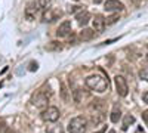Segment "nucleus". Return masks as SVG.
Wrapping results in <instances>:
<instances>
[{
    "mask_svg": "<svg viewBox=\"0 0 148 133\" xmlns=\"http://www.w3.org/2000/svg\"><path fill=\"white\" fill-rule=\"evenodd\" d=\"M6 133H18V132H16V130H10V129H8Z\"/></svg>",
    "mask_w": 148,
    "mask_h": 133,
    "instance_id": "obj_29",
    "label": "nucleus"
},
{
    "mask_svg": "<svg viewBox=\"0 0 148 133\" xmlns=\"http://www.w3.org/2000/svg\"><path fill=\"white\" fill-rule=\"evenodd\" d=\"M84 83H86V86H88L90 90H95L98 93H102V92H105V90L110 89L108 78L104 77V76H101V74H92L89 77H86Z\"/></svg>",
    "mask_w": 148,
    "mask_h": 133,
    "instance_id": "obj_1",
    "label": "nucleus"
},
{
    "mask_svg": "<svg viewBox=\"0 0 148 133\" xmlns=\"http://www.w3.org/2000/svg\"><path fill=\"white\" fill-rule=\"evenodd\" d=\"M120 117H121V113H120V110H117V108H114V110H113V113H111V115H110L111 121H113V123H119Z\"/></svg>",
    "mask_w": 148,
    "mask_h": 133,
    "instance_id": "obj_17",
    "label": "nucleus"
},
{
    "mask_svg": "<svg viewBox=\"0 0 148 133\" xmlns=\"http://www.w3.org/2000/svg\"><path fill=\"white\" fill-rule=\"evenodd\" d=\"M136 133H145V132H144V130H142V129H141V127H139V129H138V130H136Z\"/></svg>",
    "mask_w": 148,
    "mask_h": 133,
    "instance_id": "obj_30",
    "label": "nucleus"
},
{
    "mask_svg": "<svg viewBox=\"0 0 148 133\" xmlns=\"http://www.w3.org/2000/svg\"><path fill=\"white\" fill-rule=\"evenodd\" d=\"M82 10H83L82 6H73V9H71L73 14H77V12H82Z\"/></svg>",
    "mask_w": 148,
    "mask_h": 133,
    "instance_id": "obj_23",
    "label": "nucleus"
},
{
    "mask_svg": "<svg viewBox=\"0 0 148 133\" xmlns=\"http://www.w3.org/2000/svg\"><path fill=\"white\" fill-rule=\"evenodd\" d=\"M105 130H107V126H104L102 129H99V130H96V132H93V133H105Z\"/></svg>",
    "mask_w": 148,
    "mask_h": 133,
    "instance_id": "obj_28",
    "label": "nucleus"
},
{
    "mask_svg": "<svg viewBox=\"0 0 148 133\" xmlns=\"http://www.w3.org/2000/svg\"><path fill=\"white\" fill-rule=\"evenodd\" d=\"M59 96H61V99H62L64 102H68V101H70V92H68V89H67V86H65L64 83H61Z\"/></svg>",
    "mask_w": 148,
    "mask_h": 133,
    "instance_id": "obj_15",
    "label": "nucleus"
},
{
    "mask_svg": "<svg viewBox=\"0 0 148 133\" xmlns=\"http://www.w3.org/2000/svg\"><path fill=\"white\" fill-rule=\"evenodd\" d=\"M95 30H90V28H83L82 31H80V39L83 40V42H89V40H92V39H95Z\"/></svg>",
    "mask_w": 148,
    "mask_h": 133,
    "instance_id": "obj_14",
    "label": "nucleus"
},
{
    "mask_svg": "<svg viewBox=\"0 0 148 133\" xmlns=\"http://www.w3.org/2000/svg\"><path fill=\"white\" fill-rule=\"evenodd\" d=\"M5 121H0V133H3V130H5Z\"/></svg>",
    "mask_w": 148,
    "mask_h": 133,
    "instance_id": "obj_27",
    "label": "nucleus"
},
{
    "mask_svg": "<svg viewBox=\"0 0 148 133\" xmlns=\"http://www.w3.org/2000/svg\"><path fill=\"white\" fill-rule=\"evenodd\" d=\"M114 83H116V90L119 93V96H127L129 93V86H127V81L123 76H116L114 77Z\"/></svg>",
    "mask_w": 148,
    "mask_h": 133,
    "instance_id": "obj_5",
    "label": "nucleus"
},
{
    "mask_svg": "<svg viewBox=\"0 0 148 133\" xmlns=\"http://www.w3.org/2000/svg\"><path fill=\"white\" fill-rule=\"evenodd\" d=\"M71 33V22L70 21H64L56 30V35L58 37H67Z\"/></svg>",
    "mask_w": 148,
    "mask_h": 133,
    "instance_id": "obj_8",
    "label": "nucleus"
},
{
    "mask_svg": "<svg viewBox=\"0 0 148 133\" xmlns=\"http://www.w3.org/2000/svg\"><path fill=\"white\" fill-rule=\"evenodd\" d=\"M105 25H107L105 18L102 15H95V18H93V30L98 31V33H102Z\"/></svg>",
    "mask_w": 148,
    "mask_h": 133,
    "instance_id": "obj_9",
    "label": "nucleus"
},
{
    "mask_svg": "<svg viewBox=\"0 0 148 133\" xmlns=\"http://www.w3.org/2000/svg\"><path fill=\"white\" fill-rule=\"evenodd\" d=\"M108 133H116V132H114V130H110V132H108Z\"/></svg>",
    "mask_w": 148,
    "mask_h": 133,
    "instance_id": "obj_32",
    "label": "nucleus"
},
{
    "mask_svg": "<svg viewBox=\"0 0 148 133\" xmlns=\"http://www.w3.org/2000/svg\"><path fill=\"white\" fill-rule=\"evenodd\" d=\"M82 89H76V90H73V95H74V101L76 102H82Z\"/></svg>",
    "mask_w": 148,
    "mask_h": 133,
    "instance_id": "obj_22",
    "label": "nucleus"
},
{
    "mask_svg": "<svg viewBox=\"0 0 148 133\" xmlns=\"http://www.w3.org/2000/svg\"><path fill=\"white\" fill-rule=\"evenodd\" d=\"M104 110H105V104L102 99H93L89 105L90 113H104Z\"/></svg>",
    "mask_w": 148,
    "mask_h": 133,
    "instance_id": "obj_10",
    "label": "nucleus"
},
{
    "mask_svg": "<svg viewBox=\"0 0 148 133\" xmlns=\"http://www.w3.org/2000/svg\"><path fill=\"white\" fill-rule=\"evenodd\" d=\"M47 133H64V126L55 124V126H52L51 129L47 130Z\"/></svg>",
    "mask_w": 148,
    "mask_h": 133,
    "instance_id": "obj_18",
    "label": "nucleus"
},
{
    "mask_svg": "<svg viewBox=\"0 0 148 133\" xmlns=\"http://www.w3.org/2000/svg\"><path fill=\"white\" fill-rule=\"evenodd\" d=\"M105 120V114L104 113H92L90 114V120L88 121V124L90 126H98L99 123H102Z\"/></svg>",
    "mask_w": 148,
    "mask_h": 133,
    "instance_id": "obj_12",
    "label": "nucleus"
},
{
    "mask_svg": "<svg viewBox=\"0 0 148 133\" xmlns=\"http://www.w3.org/2000/svg\"><path fill=\"white\" fill-rule=\"evenodd\" d=\"M76 19H77V24L80 27H84V25H88V22L90 19V14L88 10H82L79 14H76Z\"/></svg>",
    "mask_w": 148,
    "mask_h": 133,
    "instance_id": "obj_11",
    "label": "nucleus"
},
{
    "mask_svg": "<svg viewBox=\"0 0 148 133\" xmlns=\"http://www.w3.org/2000/svg\"><path fill=\"white\" fill-rule=\"evenodd\" d=\"M88 129V120L82 115H77L70 120L68 123V132L70 133H84Z\"/></svg>",
    "mask_w": 148,
    "mask_h": 133,
    "instance_id": "obj_2",
    "label": "nucleus"
},
{
    "mask_svg": "<svg viewBox=\"0 0 148 133\" xmlns=\"http://www.w3.org/2000/svg\"><path fill=\"white\" fill-rule=\"evenodd\" d=\"M93 2H95V3H102L104 0H93Z\"/></svg>",
    "mask_w": 148,
    "mask_h": 133,
    "instance_id": "obj_31",
    "label": "nucleus"
},
{
    "mask_svg": "<svg viewBox=\"0 0 148 133\" xmlns=\"http://www.w3.org/2000/svg\"><path fill=\"white\" fill-rule=\"evenodd\" d=\"M135 123V117L133 115H130V114H127V115H125V118H123V124H121V130H127L129 129V126L130 124H133Z\"/></svg>",
    "mask_w": 148,
    "mask_h": 133,
    "instance_id": "obj_16",
    "label": "nucleus"
},
{
    "mask_svg": "<svg viewBox=\"0 0 148 133\" xmlns=\"http://www.w3.org/2000/svg\"><path fill=\"white\" fill-rule=\"evenodd\" d=\"M49 93L43 92V90H39L33 98H31V102L36 108H39V110H45V108H47V104H49Z\"/></svg>",
    "mask_w": 148,
    "mask_h": 133,
    "instance_id": "obj_3",
    "label": "nucleus"
},
{
    "mask_svg": "<svg viewBox=\"0 0 148 133\" xmlns=\"http://www.w3.org/2000/svg\"><path fill=\"white\" fill-rule=\"evenodd\" d=\"M59 110L56 106H47L46 110L42 113V118L45 120V121L47 123H55L58 121V118H59Z\"/></svg>",
    "mask_w": 148,
    "mask_h": 133,
    "instance_id": "obj_4",
    "label": "nucleus"
},
{
    "mask_svg": "<svg viewBox=\"0 0 148 133\" xmlns=\"http://www.w3.org/2000/svg\"><path fill=\"white\" fill-rule=\"evenodd\" d=\"M119 19H120L119 14H114V15H111V16H108V18L105 19V22H107V25H111V24H116V22H117Z\"/></svg>",
    "mask_w": 148,
    "mask_h": 133,
    "instance_id": "obj_20",
    "label": "nucleus"
},
{
    "mask_svg": "<svg viewBox=\"0 0 148 133\" xmlns=\"http://www.w3.org/2000/svg\"><path fill=\"white\" fill-rule=\"evenodd\" d=\"M37 67H39V65H37V62H31L30 64V71H36Z\"/></svg>",
    "mask_w": 148,
    "mask_h": 133,
    "instance_id": "obj_25",
    "label": "nucleus"
},
{
    "mask_svg": "<svg viewBox=\"0 0 148 133\" xmlns=\"http://www.w3.org/2000/svg\"><path fill=\"white\" fill-rule=\"evenodd\" d=\"M104 9L107 12H120L125 9V5L119 0H107L105 5H104Z\"/></svg>",
    "mask_w": 148,
    "mask_h": 133,
    "instance_id": "obj_6",
    "label": "nucleus"
},
{
    "mask_svg": "<svg viewBox=\"0 0 148 133\" xmlns=\"http://www.w3.org/2000/svg\"><path fill=\"white\" fill-rule=\"evenodd\" d=\"M24 15L28 21H33L36 19V15H37V6L36 3H28V6L25 8V12H24Z\"/></svg>",
    "mask_w": 148,
    "mask_h": 133,
    "instance_id": "obj_13",
    "label": "nucleus"
},
{
    "mask_svg": "<svg viewBox=\"0 0 148 133\" xmlns=\"http://www.w3.org/2000/svg\"><path fill=\"white\" fill-rule=\"evenodd\" d=\"M2 86H3V84H2V83H0V87H2Z\"/></svg>",
    "mask_w": 148,
    "mask_h": 133,
    "instance_id": "obj_33",
    "label": "nucleus"
},
{
    "mask_svg": "<svg viewBox=\"0 0 148 133\" xmlns=\"http://www.w3.org/2000/svg\"><path fill=\"white\" fill-rule=\"evenodd\" d=\"M139 77H141L142 80H147V81H148V67H142V68L139 70Z\"/></svg>",
    "mask_w": 148,
    "mask_h": 133,
    "instance_id": "obj_21",
    "label": "nucleus"
},
{
    "mask_svg": "<svg viewBox=\"0 0 148 133\" xmlns=\"http://www.w3.org/2000/svg\"><path fill=\"white\" fill-rule=\"evenodd\" d=\"M142 120H144V121L148 124V110H145V111L142 113Z\"/></svg>",
    "mask_w": 148,
    "mask_h": 133,
    "instance_id": "obj_24",
    "label": "nucleus"
},
{
    "mask_svg": "<svg viewBox=\"0 0 148 133\" xmlns=\"http://www.w3.org/2000/svg\"><path fill=\"white\" fill-rule=\"evenodd\" d=\"M142 101H144L145 104H148V90H147V92L142 95Z\"/></svg>",
    "mask_w": 148,
    "mask_h": 133,
    "instance_id": "obj_26",
    "label": "nucleus"
},
{
    "mask_svg": "<svg viewBox=\"0 0 148 133\" xmlns=\"http://www.w3.org/2000/svg\"><path fill=\"white\" fill-rule=\"evenodd\" d=\"M53 3V0H39V8H42V9H49L51 8V5Z\"/></svg>",
    "mask_w": 148,
    "mask_h": 133,
    "instance_id": "obj_19",
    "label": "nucleus"
},
{
    "mask_svg": "<svg viewBox=\"0 0 148 133\" xmlns=\"http://www.w3.org/2000/svg\"><path fill=\"white\" fill-rule=\"evenodd\" d=\"M74 2H80V0H74Z\"/></svg>",
    "mask_w": 148,
    "mask_h": 133,
    "instance_id": "obj_34",
    "label": "nucleus"
},
{
    "mask_svg": "<svg viewBox=\"0 0 148 133\" xmlns=\"http://www.w3.org/2000/svg\"><path fill=\"white\" fill-rule=\"evenodd\" d=\"M59 16H61V10H58V9H46L45 15H43V21L45 22H53Z\"/></svg>",
    "mask_w": 148,
    "mask_h": 133,
    "instance_id": "obj_7",
    "label": "nucleus"
}]
</instances>
